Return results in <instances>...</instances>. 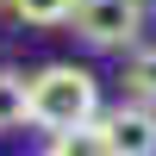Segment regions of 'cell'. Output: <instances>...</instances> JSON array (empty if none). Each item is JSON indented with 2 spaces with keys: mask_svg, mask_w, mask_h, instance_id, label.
I'll list each match as a JSON object with an SVG mask.
<instances>
[{
  "mask_svg": "<svg viewBox=\"0 0 156 156\" xmlns=\"http://www.w3.org/2000/svg\"><path fill=\"white\" fill-rule=\"evenodd\" d=\"M6 12L19 25H69L75 19V0H6Z\"/></svg>",
  "mask_w": 156,
  "mask_h": 156,
  "instance_id": "7",
  "label": "cell"
},
{
  "mask_svg": "<svg viewBox=\"0 0 156 156\" xmlns=\"http://www.w3.org/2000/svg\"><path fill=\"white\" fill-rule=\"evenodd\" d=\"M69 25L87 50H131L150 25V0H75Z\"/></svg>",
  "mask_w": 156,
  "mask_h": 156,
  "instance_id": "2",
  "label": "cell"
},
{
  "mask_svg": "<svg viewBox=\"0 0 156 156\" xmlns=\"http://www.w3.org/2000/svg\"><path fill=\"white\" fill-rule=\"evenodd\" d=\"M31 125V81L19 69H0V131H25Z\"/></svg>",
  "mask_w": 156,
  "mask_h": 156,
  "instance_id": "5",
  "label": "cell"
},
{
  "mask_svg": "<svg viewBox=\"0 0 156 156\" xmlns=\"http://www.w3.org/2000/svg\"><path fill=\"white\" fill-rule=\"evenodd\" d=\"M100 131H106L112 156H156V106H144V100H119V106L100 112Z\"/></svg>",
  "mask_w": 156,
  "mask_h": 156,
  "instance_id": "3",
  "label": "cell"
},
{
  "mask_svg": "<svg viewBox=\"0 0 156 156\" xmlns=\"http://www.w3.org/2000/svg\"><path fill=\"white\" fill-rule=\"evenodd\" d=\"M31 81V125L37 131H75V125H94L100 112V75L81 69V62H50V69L25 75Z\"/></svg>",
  "mask_w": 156,
  "mask_h": 156,
  "instance_id": "1",
  "label": "cell"
},
{
  "mask_svg": "<svg viewBox=\"0 0 156 156\" xmlns=\"http://www.w3.org/2000/svg\"><path fill=\"white\" fill-rule=\"evenodd\" d=\"M125 100H144V106H156V44H131L125 50Z\"/></svg>",
  "mask_w": 156,
  "mask_h": 156,
  "instance_id": "4",
  "label": "cell"
},
{
  "mask_svg": "<svg viewBox=\"0 0 156 156\" xmlns=\"http://www.w3.org/2000/svg\"><path fill=\"white\" fill-rule=\"evenodd\" d=\"M44 156H112V144H106V131L94 119V125H75V131H56Z\"/></svg>",
  "mask_w": 156,
  "mask_h": 156,
  "instance_id": "6",
  "label": "cell"
},
{
  "mask_svg": "<svg viewBox=\"0 0 156 156\" xmlns=\"http://www.w3.org/2000/svg\"><path fill=\"white\" fill-rule=\"evenodd\" d=\"M0 6H6V0H0Z\"/></svg>",
  "mask_w": 156,
  "mask_h": 156,
  "instance_id": "8",
  "label": "cell"
}]
</instances>
